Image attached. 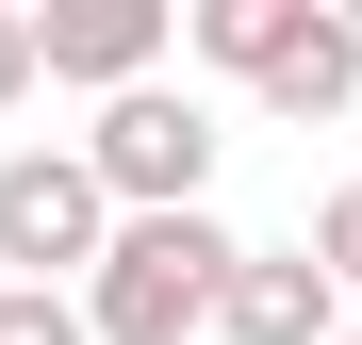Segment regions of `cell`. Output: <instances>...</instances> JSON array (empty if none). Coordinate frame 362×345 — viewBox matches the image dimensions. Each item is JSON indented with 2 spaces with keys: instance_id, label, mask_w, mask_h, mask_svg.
I'll return each instance as SVG.
<instances>
[{
  "instance_id": "obj_1",
  "label": "cell",
  "mask_w": 362,
  "mask_h": 345,
  "mask_svg": "<svg viewBox=\"0 0 362 345\" xmlns=\"http://www.w3.org/2000/svg\"><path fill=\"white\" fill-rule=\"evenodd\" d=\"M214 279H230L214 214H115V247L83 263V345H198Z\"/></svg>"
},
{
  "instance_id": "obj_2",
  "label": "cell",
  "mask_w": 362,
  "mask_h": 345,
  "mask_svg": "<svg viewBox=\"0 0 362 345\" xmlns=\"http://www.w3.org/2000/svg\"><path fill=\"white\" fill-rule=\"evenodd\" d=\"M83 181H99L115 214H198V181H214V115L181 99V83L99 99V132H83Z\"/></svg>"
},
{
  "instance_id": "obj_3",
  "label": "cell",
  "mask_w": 362,
  "mask_h": 345,
  "mask_svg": "<svg viewBox=\"0 0 362 345\" xmlns=\"http://www.w3.org/2000/svg\"><path fill=\"white\" fill-rule=\"evenodd\" d=\"M99 247H115V198L83 181V148H17L0 164V263H17L33 296H66Z\"/></svg>"
},
{
  "instance_id": "obj_4",
  "label": "cell",
  "mask_w": 362,
  "mask_h": 345,
  "mask_svg": "<svg viewBox=\"0 0 362 345\" xmlns=\"http://www.w3.org/2000/svg\"><path fill=\"white\" fill-rule=\"evenodd\" d=\"M33 66H49V83L132 99V83L165 66V0H33Z\"/></svg>"
},
{
  "instance_id": "obj_5",
  "label": "cell",
  "mask_w": 362,
  "mask_h": 345,
  "mask_svg": "<svg viewBox=\"0 0 362 345\" xmlns=\"http://www.w3.org/2000/svg\"><path fill=\"white\" fill-rule=\"evenodd\" d=\"M214 329H230V345H329V279H313V247H230Z\"/></svg>"
},
{
  "instance_id": "obj_6",
  "label": "cell",
  "mask_w": 362,
  "mask_h": 345,
  "mask_svg": "<svg viewBox=\"0 0 362 345\" xmlns=\"http://www.w3.org/2000/svg\"><path fill=\"white\" fill-rule=\"evenodd\" d=\"M346 99H362V33H346V17H296V49L264 66V115L313 132V115H346Z\"/></svg>"
},
{
  "instance_id": "obj_7",
  "label": "cell",
  "mask_w": 362,
  "mask_h": 345,
  "mask_svg": "<svg viewBox=\"0 0 362 345\" xmlns=\"http://www.w3.org/2000/svg\"><path fill=\"white\" fill-rule=\"evenodd\" d=\"M296 17H313V0H198V17H181V33H198L214 66H247V83H264L280 49H296Z\"/></svg>"
},
{
  "instance_id": "obj_8",
  "label": "cell",
  "mask_w": 362,
  "mask_h": 345,
  "mask_svg": "<svg viewBox=\"0 0 362 345\" xmlns=\"http://www.w3.org/2000/svg\"><path fill=\"white\" fill-rule=\"evenodd\" d=\"M0 345H83V296H33V279H0Z\"/></svg>"
},
{
  "instance_id": "obj_9",
  "label": "cell",
  "mask_w": 362,
  "mask_h": 345,
  "mask_svg": "<svg viewBox=\"0 0 362 345\" xmlns=\"http://www.w3.org/2000/svg\"><path fill=\"white\" fill-rule=\"evenodd\" d=\"M313 279H329V296L362 279V181H329V214H313Z\"/></svg>"
},
{
  "instance_id": "obj_10",
  "label": "cell",
  "mask_w": 362,
  "mask_h": 345,
  "mask_svg": "<svg viewBox=\"0 0 362 345\" xmlns=\"http://www.w3.org/2000/svg\"><path fill=\"white\" fill-rule=\"evenodd\" d=\"M0 99H33V0H0Z\"/></svg>"
},
{
  "instance_id": "obj_11",
  "label": "cell",
  "mask_w": 362,
  "mask_h": 345,
  "mask_svg": "<svg viewBox=\"0 0 362 345\" xmlns=\"http://www.w3.org/2000/svg\"><path fill=\"white\" fill-rule=\"evenodd\" d=\"M329 345H346V329H329Z\"/></svg>"
}]
</instances>
